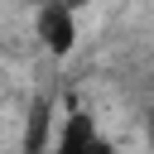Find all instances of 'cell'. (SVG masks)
<instances>
[{"mask_svg": "<svg viewBox=\"0 0 154 154\" xmlns=\"http://www.w3.org/2000/svg\"><path fill=\"white\" fill-rule=\"evenodd\" d=\"M48 116H53V101H34V111H29V135H24V154H43Z\"/></svg>", "mask_w": 154, "mask_h": 154, "instance_id": "obj_3", "label": "cell"}, {"mask_svg": "<svg viewBox=\"0 0 154 154\" xmlns=\"http://www.w3.org/2000/svg\"><path fill=\"white\" fill-rule=\"evenodd\" d=\"M48 154H116V149H111V140L101 135L96 116L72 101V106H67V120H63V135L53 140Z\"/></svg>", "mask_w": 154, "mask_h": 154, "instance_id": "obj_1", "label": "cell"}, {"mask_svg": "<svg viewBox=\"0 0 154 154\" xmlns=\"http://www.w3.org/2000/svg\"><path fill=\"white\" fill-rule=\"evenodd\" d=\"M34 29H38V38H43V48H48L53 58H67V53L77 48V10H67L63 0H48V5L38 10Z\"/></svg>", "mask_w": 154, "mask_h": 154, "instance_id": "obj_2", "label": "cell"}, {"mask_svg": "<svg viewBox=\"0 0 154 154\" xmlns=\"http://www.w3.org/2000/svg\"><path fill=\"white\" fill-rule=\"evenodd\" d=\"M144 135H149V149H154V106H149V125H144Z\"/></svg>", "mask_w": 154, "mask_h": 154, "instance_id": "obj_4", "label": "cell"}]
</instances>
